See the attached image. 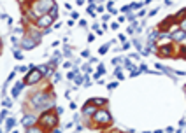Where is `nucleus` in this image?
<instances>
[{"instance_id":"1","label":"nucleus","mask_w":186,"mask_h":133,"mask_svg":"<svg viewBox=\"0 0 186 133\" xmlns=\"http://www.w3.org/2000/svg\"><path fill=\"white\" fill-rule=\"evenodd\" d=\"M32 103L35 105V109H51L53 107V100L49 98L48 93H37L32 96Z\"/></svg>"},{"instance_id":"2","label":"nucleus","mask_w":186,"mask_h":133,"mask_svg":"<svg viewBox=\"0 0 186 133\" xmlns=\"http://www.w3.org/2000/svg\"><path fill=\"white\" fill-rule=\"evenodd\" d=\"M93 121H95L97 124H109V123L112 121V117H111V114H109L105 109H100V110H97V112H95Z\"/></svg>"},{"instance_id":"3","label":"nucleus","mask_w":186,"mask_h":133,"mask_svg":"<svg viewBox=\"0 0 186 133\" xmlns=\"http://www.w3.org/2000/svg\"><path fill=\"white\" fill-rule=\"evenodd\" d=\"M40 124H42V128H55L56 124H58L56 114H51V112L42 114V117H40Z\"/></svg>"},{"instance_id":"4","label":"nucleus","mask_w":186,"mask_h":133,"mask_svg":"<svg viewBox=\"0 0 186 133\" xmlns=\"http://www.w3.org/2000/svg\"><path fill=\"white\" fill-rule=\"evenodd\" d=\"M26 81H25V84H35V82H39L40 79H42V72L39 70V68H34L28 76L25 77Z\"/></svg>"},{"instance_id":"5","label":"nucleus","mask_w":186,"mask_h":133,"mask_svg":"<svg viewBox=\"0 0 186 133\" xmlns=\"http://www.w3.org/2000/svg\"><path fill=\"white\" fill-rule=\"evenodd\" d=\"M51 23H53V18L49 16V14H44V16H40V18L37 19V25L39 28H44V30H48L49 26H51Z\"/></svg>"},{"instance_id":"6","label":"nucleus","mask_w":186,"mask_h":133,"mask_svg":"<svg viewBox=\"0 0 186 133\" xmlns=\"http://www.w3.org/2000/svg\"><path fill=\"white\" fill-rule=\"evenodd\" d=\"M35 121H37V119H35L34 116H25L21 123H23V126L28 130V128H34V126H35Z\"/></svg>"},{"instance_id":"7","label":"nucleus","mask_w":186,"mask_h":133,"mask_svg":"<svg viewBox=\"0 0 186 133\" xmlns=\"http://www.w3.org/2000/svg\"><path fill=\"white\" fill-rule=\"evenodd\" d=\"M35 44H37V40H32L30 37H25V39H23V44H21V46H23L25 49H32Z\"/></svg>"},{"instance_id":"8","label":"nucleus","mask_w":186,"mask_h":133,"mask_svg":"<svg viewBox=\"0 0 186 133\" xmlns=\"http://www.w3.org/2000/svg\"><path fill=\"white\" fill-rule=\"evenodd\" d=\"M95 112H97V109L92 107L90 103H86V105L83 107V114H84V116H95Z\"/></svg>"},{"instance_id":"9","label":"nucleus","mask_w":186,"mask_h":133,"mask_svg":"<svg viewBox=\"0 0 186 133\" xmlns=\"http://www.w3.org/2000/svg\"><path fill=\"white\" fill-rule=\"evenodd\" d=\"M86 103H90V105H105L107 100H105V98H92V100H88Z\"/></svg>"},{"instance_id":"10","label":"nucleus","mask_w":186,"mask_h":133,"mask_svg":"<svg viewBox=\"0 0 186 133\" xmlns=\"http://www.w3.org/2000/svg\"><path fill=\"white\" fill-rule=\"evenodd\" d=\"M160 55H162V56H172V46H163V47H160Z\"/></svg>"},{"instance_id":"11","label":"nucleus","mask_w":186,"mask_h":133,"mask_svg":"<svg viewBox=\"0 0 186 133\" xmlns=\"http://www.w3.org/2000/svg\"><path fill=\"white\" fill-rule=\"evenodd\" d=\"M172 37H174V40H177V42H181V40H183V39L186 37V33L183 32V30H177V32H176V33H174Z\"/></svg>"},{"instance_id":"12","label":"nucleus","mask_w":186,"mask_h":133,"mask_svg":"<svg viewBox=\"0 0 186 133\" xmlns=\"http://www.w3.org/2000/svg\"><path fill=\"white\" fill-rule=\"evenodd\" d=\"M185 16H186V9H181V11H179V12H177V14H176V16H174V19H176V21H179V23H181V21H183V19H185Z\"/></svg>"},{"instance_id":"13","label":"nucleus","mask_w":186,"mask_h":133,"mask_svg":"<svg viewBox=\"0 0 186 133\" xmlns=\"http://www.w3.org/2000/svg\"><path fill=\"white\" fill-rule=\"evenodd\" d=\"M49 16H51L53 19H55L56 16H58V7H56V4L53 5V7H51V9H49Z\"/></svg>"},{"instance_id":"14","label":"nucleus","mask_w":186,"mask_h":133,"mask_svg":"<svg viewBox=\"0 0 186 133\" xmlns=\"http://www.w3.org/2000/svg\"><path fill=\"white\" fill-rule=\"evenodd\" d=\"M39 70H40L42 74H46V76H49V74H51V68H49L48 65H42V67H39Z\"/></svg>"},{"instance_id":"15","label":"nucleus","mask_w":186,"mask_h":133,"mask_svg":"<svg viewBox=\"0 0 186 133\" xmlns=\"http://www.w3.org/2000/svg\"><path fill=\"white\" fill-rule=\"evenodd\" d=\"M14 123H16V121H14L12 117H9V119H7V124H5V130H11V128L14 126Z\"/></svg>"},{"instance_id":"16","label":"nucleus","mask_w":186,"mask_h":133,"mask_svg":"<svg viewBox=\"0 0 186 133\" xmlns=\"http://www.w3.org/2000/svg\"><path fill=\"white\" fill-rule=\"evenodd\" d=\"M155 39H158V32H156V30H153V32L149 33V42H153Z\"/></svg>"},{"instance_id":"17","label":"nucleus","mask_w":186,"mask_h":133,"mask_svg":"<svg viewBox=\"0 0 186 133\" xmlns=\"http://www.w3.org/2000/svg\"><path fill=\"white\" fill-rule=\"evenodd\" d=\"M123 63H125V67H127L128 70H132V68H133V65L130 63V60H127V58H123Z\"/></svg>"},{"instance_id":"18","label":"nucleus","mask_w":186,"mask_h":133,"mask_svg":"<svg viewBox=\"0 0 186 133\" xmlns=\"http://www.w3.org/2000/svg\"><path fill=\"white\" fill-rule=\"evenodd\" d=\"M26 133H42V130L37 128V126H34V128H28V132H26Z\"/></svg>"},{"instance_id":"19","label":"nucleus","mask_w":186,"mask_h":133,"mask_svg":"<svg viewBox=\"0 0 186 133\" xmlns=\"http://www.w3.org/2000/svg\"><path fill=\"white\" fill-rule=\"evenodd\" d=\"M109 46H111V44H105V46H102V47L98 49V53H100V55H105V53H107V47H109Z\"/></svg>"},{"instance_id":"20","label":"nucleus","mask_w":186,"mask_h":133,"mask_svg":"<svg viewBox=\"0 0 186 133\" xmlns=\"http://www.w3.org/2000/svg\"><path fill=\"white\" fill-rule=\"evenodd\" d=\"M93 9H95V4H93V2H90V4H88V9H86V11H88L90 14H93Z\"/></svg>"},{"instance_id":"21","label":"nucleus","mask_w":186,"mask_h":133,"mask_svg":"<svg viewBox=\"0 0 186 133\" xmlns=\"http://www.w3.org/2000/svg\"><path fill=\"white\" fill-rule=\"evenodd\" d=\"M133 44H135V47H137V49H139V51H141V53H142V47H141V42H139V40H137V39H135V40H133Z\"/></svg>"},{"instance_id":"22","label":"nucleus","mask_w":186,"mask_h":133,"mask_svg":"<svg viewBox=\"0 0 186 133\" xmlns=\"http://www.w3.org/2000/svg\"><path fill=\"white\" fill-rule=\"evenodd\" d=\"M179 28H181V30L186 33V19H183V21H181V26H179Z\"/></svg>"},{"instance_id":"23","label":"nucleus","mask_w":186,"mask_h":133,"mask_svg":"<svg viewBox=\"0 0 186 133\" xmlns=\"http://www.w3.org/2000/svg\"><path fill=\"white\" fill-rule=\"evenodd\" d=\"M142 4L141 2H135V4H130V9H137V7H141Z\"/></svg>"},{"instance_id":"24","label":"nucleus","mask_w":186,"mask_h":133,"mask_svg":"<svg viewBox=\"0 0 186 133\" xmlns=\"http://www.w3.org/2000/svg\"><path fill=\"white\" fill-rule=\"evenodd\" d=\"M74 81H75V84H83V77H81V76H75Z\"/></svg>"},{"instance_id":"25","label":"nucleus","mask_w":186,"mask_h":133,"mask_svg":"<svg viewBox=\"0 0 186 133\" xmlns=\"http://www.w3.org/2000/svg\"><path fill=\"white\" fill-rule=\"evenodd\" d=\"M97 74H100V76H102V74H105V68L100 65V67H98V70H97Z\"/></svg>"},{"instance_id":"26","label":"nucleus","mask_w":186,"mask_h":133,"mask_svg":"<svg viewBox=\"0 0 186 133\" xmlns=\"http://www.w3.org/2000/svg\"><path fill=\"white\" fill-rule=\"evenodd\" d=\"M14 58H18V60H21V58H23V55H21V53H18V51H14Z\"/></svg>"},{"instance_id":"27","label":"nucleus","mask_w":186,"mask_h":133,"mask_svg":"<svg viewBox=\"0 0 186 133\" xmlns=\"http://www.w3.org/2000/svg\"><path fill=\"white\" fill-rule=\"evenodd\" d=\"M0 117H2V121L7 117V110H2V114H0Z\"/></svg>"},{"instance_id":"28","label":"nucleus","mask_w":186,"mask_h":133,"mask_svg":"<svg viewBox=\"0 0 186 133\" xmlns=\"http://www.w3.org/2000/svg\"><path fill=\"white\" fill-rule=\"evenodd\" d=\"M139 70H141V72H148V67H146V65H141V68H139Z\"/></svg>"},{"instance_id":"29","label":"nucleus","mask_w":186,"mask_h":133,"mask_svg":"<svg viewBox=\"0 0 186 133\" xmlns=\"http://www.w3.org/2000/svg\"><path fill=\"white\" fill-rule=\"evenodd\" d=\"M81 56H83V58H88V56H90V53H88V51H83V53H81Z\"/></svg>"},{"instance_id":"30","label":"nucleus","mask_w":186,"mask_h":133,"mask_svg":"<svg viewBox=\"0 0 186 133\" xmlns=\"http://www.w3.org/2000/svg\"><path fill=\"white\" fill-rule=\"evenodd\" d=\"M121 11H123V12H128V11H130V5H125V7H123Z\"/></svg>"},{"instance_id":"31","label":"nucleus","mask_w":186,"mask_h":133,"mask_svg":"<svg viewBox=\"0 0 186 133\" xmlns=\"http://www.w3.org/2000/svg\"><path fill=\"white\" fill-rule=\"evenodd\" d=\"M93 30H95V32H98V30H100V28H98V23H93Z\"/></svg>"},{"instance_id":"32","label":"nucleus","mask_w":186,"mask_h":133,"mask_svg":"<svg viewBox=\"0 0 186 133\" xmlns=\"http://www.w3.org/2000/svg\"><path fill=\"white\" fill-rule=\"evenodd\" d=\"M70 55H72V53H70V49H69V47H65V56H70Z\"/></svg>"},{"instance_id":"33","label":"nucleus","mask_w":186,"mask_h":133,"mask_svg":"<svg viewBox=\"0 0 186 133\" xmlns=\"http://www.w3.org/2000/svg\"><path fill=\"white\" fill-rule=\"evenodd\" d=\"M4 105L5 107H11V100H4Z\"/></svg>"},{"instance_id":"34","label":"nucleus","mask_w":186,"mask_h":133,"mask_svg":"<svg viewBox=\"0 0 186 133\" xmlns=\"http://www.w3.org/2000/svg\"><path fill=\"white\" fill-rule=\"evenodd\" d=\"M116 86H118V84H116V82H111V84H109V89H114V88H116Z\"/></svg>"},{"instance_id":"35","label":"nucleus","mask_w":186,"mask_h":133,"mask_svg":"<svg viewBox=\"0 0 186 133\" xmlns=\"http://www.w3.org/2000/svg\"><path fill=\"white\" fill-rule=\"evenodd\" d=\"M92 40H95V35H93V33L92 35H88V42H92Z\"/></svg>"},{"instance_id":"36","label":"nucleus","mask_w":186,"mask_h":133,"mask_svg":"<svg viewBox=\"0 0 186 133\" xmlns=\"http://www.w3.org/2000/svg\"><path fill=\"white\" fill-rule=\"evenodd\" d=\"M155 133H163V132H162V130H156V132H155Z\"/></svg>"},{"instance_id":"37","label":"nucleus","mask_w":186,"mask_h":133,"mask_svg":"<svg viewBox=\"0 0 186 133\" xmlns=\"http://www.w3.org/2000/svg\"><path fill=\"white\" fill-rule=\"evenodd\" d=\"M144 133H149V132H144Z\"/></svg>"}]
</instances>
